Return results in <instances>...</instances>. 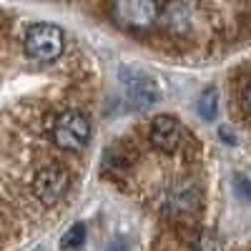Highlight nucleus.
<instances>
[{"label":"nucleus","instance_id":"obj_1","mask_svg":"<svg viewBox=\"0 0 251 251\" xmlns=\"http://www.w3.org/2000/svg\"><path fill=\"white\" fill-rule=\"evenodd\" d=\"M53 141L63 151L86 149L88 141H91V118L78 108L63 111L53 123Z\"/></svg>","mask_w":251,"mask_h":251},{"label":"nucleus","instance_id":"obj_2","mask_svg":"<svg viewBox=\"0 0 251 251\" xmlns=\"http://www.w3.org/2000/svg\"><path fill=\"white\" fill-rule=\"evenodd\" d=\"M23 46H25V53L33 58V60H40V63H50L55 58H60L63 48H66V35L58 25H50V23H35L25 30V38H23Z\"/></svg>","mask_w":251,"mask_h":251},{"label":"nucleus","instance_id":"obj_3","mask_svg":"<svg viewBox=\"0 0 251 251\" xmlns=\"http://www.w3.org/2000/svg\"><path fill=\"white\" fill-rule=\"evenodd\" d=\"M68 188H71V174H68L66 166H60V163L43 166L33 178V194L43 206L58 203L68 194Z\"/></svg>","mask_w":251,"mask_h":251},{"label":"nucleus","instance_id":"obj_4","mask_svg":"<svg viewBox=\"0 0 251 251\" xmlns=\"http://www.w3.org/2000/svg\"><path fill=\"white\" fill-rule=\"evenodd\" d=\"M121 86L128 103L138 111L151 108L158 100V83L141 68H121Z\"/></svg>","mask_w":251,"mask_h":251},{"label":"nucleus","instance_id":"obj_5","mask_svg":"<svg viewBox=\"0 0 251 251\" xmlns=\"http://www.w3.org/2000/svg\"><path fill=\"white\" fill-rule=\"evenodd\" d=\"M108 13L123 28H149L161 15V8L149 0H123V3H113Z\"/></svg>","mask_w":251,"mask_h":251},{"label":"nucleus","instance_id":"obj_6","mask_svg":"<svg viewBox=\"0 0 251 251\" xmlns=\"http://www.w3.org/2000/svg\"><path fill=\"white\" fill-rule=\"evenodd\" d=\"M149 138L153 143V149H158L163 153H174L181 146V141H183V128H181V123H178L176 116L163 113V116H156L151 121Z\"/></svg>","mask_w":251,"mask_h":251},{"label":"nucleus","instance_id":"obj_7","mask_svg":"<svg viewBox=\"0 0 251 251\" xmlns=\"http://www.w3.org/2000/svg\"><path fill=\"white\" fill-rule=\"evenodd\" d=\"M161 25L171 33H183L191 28L194 23V5L188 3H169L166 8H161Z\"/></svg>","mask_w":251,"mask_h":251},{"label":"nucleus","instance_id":"obj_8","mask_svg":"<svg viewBox=\"0 0 251 251\" xmlns=\"http://www.w3.org/2000/svg\"><path fill=\"white\" fill-rule=\"evenodd\" d=\"M196 108H199L201 118L214 121L216 118V111H219V93H216V88H203L201 96H199Z\"/></svg>","mask_w":251,"mask_h":251},{"label":"nucleus","instance_id":"obj_9","mask_svg":"<svg viewBox=\"0 0 251 251\" xmlns=\"http://www.w3.org/2000/svg\"><path fill=\"white\" fill-rule=\"evenodd\" d=\"M83 241H86V224H75V226H71L68 231L63 234V239H60L63 249H73V246H80Z\"/></svg>","mask_w":251,"mask_h":251},{"label":"nucleus","instance_id":"obj_10","mask_svg":"<svg viewBox=\"0 0 251 251\" xmlns=\"http://www.w3.org/2000/svg\"><path fill=\"white\" fill-rule=\"evenodd\" d=\"M244 103H246V111L251 113V83H249L246 91H244Z\"/></svg>","mask_w":251,"mask_h":251},{"label":"nucleus","instance_id":"obj_11","mask_svg":"<svg viewBox=\"0 0 251 251\" xmlns=\"http://www.w3.org/2000/svg\"><path fill=\"white\" fill-rule=\"evenodd\" d=\"M108 251H128V246H126V244L118 239V241H113V244L108 246Z\"/></svg>","mask_w":251,"mask_h":251}]
</instances>
